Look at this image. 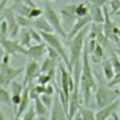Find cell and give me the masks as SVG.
Segmentation results:
<instances>
[{
    "instance_id": "6da1fadb",
    "label": "cell",
    "mask_w": 120,
    "mask_h": 120,
    "mask_svg": "<svg viewBox=\"0 0 120 120\" xmlns=\"http://www.w3.org/2000/svg\"><path fill=\"white\" fill-rule=\"evenodd\" d=\"M80 86L82 96V100L87 107L92 106L93 94L97 86V82L94 77V72L90 64L89 52L87 50L86 44H84L82 54V64L80 71Z\"/></svg>"
},
{
    "instance_id": "7a4b0ae2",
    "label": "cell",
    "mask_w": 120,
    "mask_h": 120,
    "mask_svg": "<svg viewBox=\"0 0 120 120\" xmlns=\"http://www.w3.org/2000/svg\"><path fill=\"white\" fill-rule=\"evenodd\" d=\"M97 79L98 82L94 91V99L95 105L98 109L118 98L120 92L118 89H114L113 87L109 86L108 83H105L98 75H97Z\"/></svg>"
},
{
    "instance_id": "3957f363",
    "label": "cell",
    "mask_w": 120,
    "mask_h": 120,
    "mask_svg": "<svg viewBox=\"0 0 120 120\" xmlns=\"http://www.w3.org/2000/svg\"><path fill=\"white\" fill-rule=\"evenodd\" d=\"M87 34V29L84 27L80 32H78L74 37L69 38L68 48H69V55H68V69L70 71L72 70L73 66L82 61V54L84 47V39Z\"/></svg>"
},
{
    "instance_id": "277c9868",
    "label": "cell",
    "mask_w": 120,
    "mask_h": 120,
    "mask_svg": "<svg viewBox=\"0 0 120 120\" xmlns=\"http://www.w3.org/2000/svg\"><path fill=\"white\" fill-rule=\"evenodd\" d=\"M58 67L60 73V90L58 91V97L61 99L62 103L67 108V112H68L69 94L73 88V78L68 68H66V67L62 64H59Z\"/></svg>"
},
{
    "instance_id": "5b68a950",
    "label": "cell",
    "mask_w": 120,
    "mask_h": 120,
    "mask_svg": "<svg viewBox=\"0 0 120 120\" xmlns=\"http://www.w3.org/2000/svg\"><path fill=\"white\" fill-rule=\"evenodd\" d=\"M43 14L46 20L52 25L53 32H55L62 38H67V31L63 26L61 17L58 15L57 11L52 8V6L49 3V1H44Z\"/></svg>"
},
{
    "instance_id": "8992f818",
    "label": "cell",
    "mask_w": 120,
    "mask_h": 120,
    "mask_svg": "<svg viewBox=\"0 0 120 120\" xmlns=\"http://www.w3.org/2000/svg\"><path fill=\"white\" fill-rule=\"evenodd\" d=\"M103 13H104V20L102 22V32L106 38L109 41L118 43L120 39V27L112 21L111 13L109 12L108 8L103 6Z\"/></svg>"
},
{
    "instance_id": "52a82bcc",
    "label": "cell",
    "mask_w": 120,
    "mask_h": 120,
    "mask_svg": "<svg viewBox=\"0 0 120 120\" xmlns=\"http://www.w3.org/2000/svg\"><path fill=\"white\" fill-rule=\"evenodd\" d=\"M42 38V40L51 48L54 49L61 56V59L64 61L66 67L68 68V53L67 52V50L65 49L61 39H60V36L58 34H55L53 32H49V33H42L39 32Z\"/></svg>"
},
{
    "instance_id": "ba28073f",
    "label": "cell",
    "mask_w": 120,
    "mask_h": 120,
    "mask_svg": "<svg viewBox=\"0 0 120 120\" xmlns=\"http://www.w3.org/2000/svg\"><path fill=\"white\" fill-rule=\"evenodd\" d=\"M24 67H12L9 64H1L0 66V85L8 86L19 75L23 72Z\"/></svg>"
},
{
    "instance_id": "9c48e42d",
    "label": "cell",
    "mask_w": 120,
    "mask_h": 120,
    "mask_svg": "<svg viewBox=\"0 0 120 120\" xmlns=\"http://www.w3.org/2000/svg\"><path fill=\"white\" fill-rule=\"evenodd\" d=\"M3 15V18L8 23V37L9 38H16L20 31V26L18 25L15 18V12L11 8V7H5L0 15Z\"/></svg>"
},
{
    "instance_id": "30bf717a",
    "label": "cell",
    "mask_w": 120,
    "mask_h": 120,
    "mask_svg": "<svg viewBox=\"0 0 120 120\" xmlns=\"http://www.w3.org/2000/svg\"><path fill=\"white\" fill-rule=\"evenodd\" d=\"M75 7H76V4H67L61 7V9H60L61 21L66 31H68L70 28L74 21L77 19V16L75 13Z\"/></svg>"
},
{
    "instance_id": "8fae6325",
    "label": "cell",
    "mask_w": 120,
    "mask_h": 120,
    "mask_svg": "<svg viewBox=\"0 0 120 120\" xmlns=\"http://www.w3.org/2000/svg\"><path fill=\"white\" fill-rule=\"evenodd\" d=\"M0 44L5 50V52L10 54V55H16L18 53H22L24 52L25 47H23L19 39H16L15 38H0Z\"/></svg>"
},
{
    "instance_id": "7c38bea8",
    "label": "cell",
    "mask_w": 120,
    "mask_h": 120,
    "mask_svg": "<svg viewBox=\"0 0 120 120\" xmlns=\"http://www.w3.org/2000/svg\"><path fill=\"white\" fill-rule=\"evenodd\" d=\"M24 75L22 79V84L23 86L32 83V82L37 78V76L39 74V64L37 60L30 59L23 69Z\"/></svg>"
},
{
    "instance_id": "4fadbf2b",
    "label": "cell",
    "mask_w": 120,
    "mask_h": 120,
    "mask_svg": "<svg viewBox=\"0 0 120 120\" xmlns=\"http://www.w3.org/2000/svg\"><path fill=\"white\" fill-rule=\"evenodd\" d=\"M46 47H47L46 43L42 42V41L38 42V43H34V44L29 45L28 47H25L23 54L30 59H34V60L38 61L46 53Z\"/></svg>"
},
{
    "instance_id": "5bb4252c",
    "label": "cell",
    "mask_w": 120,
    "mask_h": 120,
    "mask_svg": "<svg viewBox=\"0 0 120 120\" xmlns=\"http://www.w3.org/2000/svg\"><path fill=\"white\" fill-rule=\"evenodd\" d=\"M120 105V98H116L112 102L98 108V110L95 112V119L96 120H105L107 118H110L111 115L115 112L116 109Z\"/></svg>"
},
{
    "instance_id": "9a60e30c",
    "label": "cell",
    "mask_w": 120,
    "mask_h": 120,
    "mask_svg": "<svg viewBox=\"0 0 120 120\" xmlns=\"http://www.w3.org/2000/svg\"><path fill=\"white\" fill-rule=\"evenodd\" d=\"M49 118L52 119V120H54V119H68L66 108L63 105L62 101L60 100L59 97H56L52 100V104L51 106Z\"/></svg>"
},
{
    "instance_id": "2e32d148",
    "label": "cell",
    "mask_w": 120,
    "mask_h": 120,
    "mask_svg": "<svg viewBox=\"0 0 120 120\" xmlns=\"http://www.w3.org/2000/svg\"><path fill=\"white\" fill-rule=\"evenodd\" d=\"M92 22L90 15H86L83 17H78L74 22L72 23V25L70 26V28L67 31V38L69 39L72 37H74L78 32H80L82 29H83L84 27H86L88 24H90Z\"/></svg>"
},
{
    "instance_id": "e0dca14e",
    "label": "cell",
    "mask_w": 120,
    "mask_h": 120,
    "mask_svg": "<svg viewBox=\"0 0 120 120\" xmlns=\"http://www.w3.org/2000/svg\"><path fill=\"white\" fill-rule=\"evenodd\" d=\"M10 90H11V95H10V101H11V105L13 106V108L15 109V112H16V109L21 101V98H22V90H23V84L22 82H17L15 80H13L10 83Z\"/></svg>"
},
{
    "instance_id": "ac0fdd59",
    "label": "cell",
    "mask_w": 120,
    "mask_h": 120,
    "mask_svg": "<svg viewBox=\"0 0 120 120\" xmlns=\"http://www.w3.org/2000/svg\"><path fill=\"white\" fill-rule=\"evenodd\" d=\"M30 84H27L23 87V90H22V98H21V101L16 109V112H15V118L16 119H19L21 118L22 114L25 112V110L28 108L29 106V103H30V97H29V88H30Z\"/></svg>"
},
{
    "instance_id": "d6986e66",
    "label": "cell",
    "mask_w": 120,
    "mask_h": 120,
    "mask_svg": "<svg viewBox=\"0 0 120 120\" xmlns=\"http://www.w3.org/2000/svg\"><path fill=\"white\" fill-rule=\"evenodd\" d=\"M32 27L37 29L38 32H42V33L53 32L52 25L49 23V22L46 20V18L41 17V16L37 19H34L32 21Z\"/></svg>"
},
{
    "instance_id": "ffe728a7",
    "label": "cell",
    "mask_w": 120,
    "mask_h": 120,
    "mask_svg": "<svg viewBox=\"0 0 120 120\" xmlns=\"http://www.w3.org/2000/svg\"><path fill=\"white\" fill-rule=\"evenodd\" d=\"M34 109H35V112H36V118L38 119H47L49 118V108H47L43 103L42 101L40 100L39 97L35 98L34 100Z\"/></svg>"
},
{
    "instance_id": "44dd1931",
    "label": "cell",
    "mask_w": 120,
    "mask_h": 120,
    "mask_svg": "<svg viewBox=\"0 0 120 120\" xmlns=\"http://www.w3.org/2000/svg\"><path fill=\"white\" fill-rule=\"evenodd\" d=\"M89 15L91 17L92 22H98V23H102L103 22L104 13H103V8L100 6L91 4L90 8H89Z\"/></svg>"
},
{
    "instance_id": "7402d4cb",
    "label": "cell",
    "mask_w": 120,
    "mask_h": 120,
    "mask_svg": "<svg viewBox=\"0 0 120 120\" xmlns=\"http://www.w3.org/2000/svg\"><path fill=\"white\" fill-rule=\"evenodd\" d=\"M89 56H90V59H92L93 62H95V63L99 62L104 56L103 45H101L100 43H98L97 41L96 44H95L94 49L89 52Z\"/></svg>"
},
{
    "instance_id": "603a6c76",
    "label": "cell",
    "mask_w": 120,
    "mask_h": 120,
    "mask_svg": "<svg viewBox=\"0 0 120 120\" xmlns=\"http://www.w3.org/2000/svg\"><path fill=\"white\" fill-rule=\"evenodd\" d=\"M55 77V68L51 69L49 71L46 72H39V74L37 76V82L38 83H41V84H47L52 82L54 80Z\"/></svg>"
},
{
    "instance_id": "cb8c5ba5",
    "label": "cell",
    "mask_w": 120,
    "mask_h": 120,
    "mask_svg": "<svg viewBox=\"0 0 120 120\" xmlns=\"http://www.w3.org/2000/svg\"><path fill=\"white\" fill-rule=\"evenodd\" d=\"M101 67H102V73H103V76H104L105 80L109 82V81L112 78V76L114 75V73H115V72H114V69H113V68H112V63H111L110 59H105V60L102 62Z\"/></svg>"
},
{
    "instance_id": "d4e9b609",
    "label": "cell",
    "mask_w": 120,
    "mask_h": 120,
    "mask_svg": "<svg viewBox=\"0 0 120 120\" xmlns=\"http://www.w3.org/2000/svg\"><path fill=\"white\" fill-rule=\"evenodd\" d=\"M56 66H57L56 61L52 60L49 56H46L42 60L41 65H39V70H40V72H46V71H49L51 69L56 68Z\"/></svg>"
},
{
    "instance_id": "484cf974",
    "label": "cell",
    "mask_w": 120,
    "mask_h": 120,
    "mask_svg": "<svg viewBox=\"0 0 120 120\" xmlns=\"http://www.w3.org/2000/svg\"><path fill=\"white\" fill-rule=\"evenodd\" d=\"M77 112L80 114L81 119H83V120H93V119H95V112L90 107L80 106Z\"/></svg>"
},
{
    "instance_id": "4316f807",
    "label": "cell",
    "mask_w": 120,
    "mask_h": 120,
    "mask_svg": "<svg viewBox=\"0 0 120 120\" xmlns=\"http://www.w3.org/2000/svg\"><path fill=\"white\" fill-rule=\"evenodd\" d=\"M89 8H90V5L88 3L81 2V3L77 4L75 7V13H76L77 18L88 15L89 14Z\"/></svg>"
},
{
    "instance_id": "83f0119b",
    "label": "cell",
    "mask_w": 120,
    "mask_h": 120,
    "mask_svg": "<svg viewBox=\"0 0 120 120\" xmlns=\"http://www.w3.org/2000/svg\"><path fill=\"white\" fill-rule=\"evenodd\" d=\"M28 28H22V30L20 32V39H19V41L23 47H28L29 45L32 44V39H31Z\"/></svg>"
},
{
    "instance_id": "f1b7e54d",
    "label": "cell",
    "mask_w": 120,
    "mask_h": 120,
    "mask_svg": "<svg viewBox=\"0 0 120 120\" xmlns=\"http://www.w3.org/2000/svg\"><path fill=\"white\" fill-rule=\"evenodd\" d=\"M100 33H102V23H98V22H91V24H90V27H89L88 38L96 39L97 37Z\"/></svg>"
},
{
    "instance_id": "f546056e",
    "label": "cell",
    "mask_w": 120,
    "mask_h": 120,
    "mask_svg": "<svg viewBox=\"0 0 120 120\" xmlns=\"http://www.w3.org/2000/svg\"><path fill=\"white\" fill-rule=\"evenodd\" d=\"M15 18H16V22L18 23V25L21 28H28L32 26V21L30 18L23 16V15H20V14H16L15 13Z\"/></svg>"
},
{
    "instance_id": "4dcf8cb0",
    "label": "cell",
    "mask_w": 120,
    "mask_h": 120,
    "mask_svg": "<svg viewBox=\"0 0 120 120\" xmlns=\"http://www.w3.org/2000/svg\"><path fill=\"white\" fill-rule=\"evenodd\" d=\"M0 103L5 104L9 107L11 106L10 93L6 88V86H1V85H0Z\"/></svg>"
},
{
    "instance_id": "1f68e13d",
    "label": "cell",
    "mask_w": 120,
    "mask_h": 120,
    "mask_svg": "<svg viewBox=\"0 0 120 120\" xmlns=\"http://www.w3.org/2000/svg\"><path fill=\"white\" fill-rule=\"evenodd\" d=\"M36 116L37 115H36V112L34 109V105H31V106H28V108L25 110V112L22 114L21 118L26 119V120H32V119H35Z\"/></svg>"
},
{
    "instance_id": "d6a6232c",
    "label": "cell",
    "mask_w": 120,
    "mask_h": 120,
    "mask_svg": "<svg viewBox=\"0 0 120 120\" xmlns=\"http://www.w3.org/2000/svg\"><path fill=\"white\" fill-rule=\"evenodd\" d=\"M42 14H43V9L41 8L34 6V7H31L30 8V11L28 13V18H30L31 20H34L40 17Z\"/></svg>"
},
{
    "instance_id": "836d02e7",
    "label": "cell",
    "mask_w": 120,
    "mask_h": 120,
    "mask_svg": "<svg viewBox=\"0 0 120 120\" xmlns=\"http://www.w3.org/2000/svg\"><path fill=\"white\" fill-rule=\"evenodd\" d=\"M29 30V34H30V37H31V39H32V42L34 43H38V42H41L42 41V38H41V35L40 33L35 29L34 27H29L28 28Z\"/></svg>"
},
{
    "instance_id": "e575fe53",
    "label": "cell",
    "mask_w": 120,
    "mask_h": 120,
    "mask_svg": "<svg viewBox=\"0 0 120 120\" xmlns=\"http://www.w3.org/2000/svg\"><path fill=\"white\" fill-rule=\"evenodd\" d=\"M47 45V44H46ZM46 53H47V56H49L50 58H52V60H54V61H56L57 63L60 61V60H62L61 59V56H60V54L54 50V49H52V48H51L50 46H48L47 45V47H46Z\"/></svg>"
},
{
    "instance_id": "d590c367",
    "label": "cell",
    "mask_w": 120,
    "mask_h": 120,
    "mask_svg": "<svg viewBox=\"0 0 120 120\" xmlns=\"http://www.w3.org/2000/svg\"><path fill=\"white\" fill-rule=\"evenodd\" d=\"M111 63H112V66L114 69V72H117L120 70V58L118 57V55L115 53V52H112L111 54V57L109 58Z\"/></svg>"
},
{
    "instance_id": "8d00e7d4",
    "label": "cell",
    "mask_w": 120,
    "mask_h": 120,
    "mask_svg": "<svg viewBox=\"0 0 120 120\" xmlns=\"http://www.w3.org/2000/svg\"><path fill=\"white\" fill-rule=\"evenodd\" d=\"M109 5L111 8V14H118L120 12V0H109Z\"/></svg>"
},
{
    "instance_id": "74e56055",
    "label": "cell",
    "mask_w": 120,
    "mask_h": 120,
    "mask_svg": "<svg viewBox=\"0 0 120 120\" xmlns=\"http://www.w3.org/2000/svg\"><path fill=\"white\" fill-rule=\"evenodd\" d=\"M8 37V26L4 18H1L0 21V38Z\"/></svg>"
},
{
    "instance_id": "f35d334b",
    "label": "cell",
    "mask_w": 120,
    "mask_h": 120,
    "mask_svg": "<svg viewBox=\"0 0 120 120\" xmlns=\"http://www.w3.org/2000/svg\"><path fill=\"white\" fill-rule=\"evenodd\" d=\"M39 98L40 100L42 101V103L47 107V108H51L52 104V100H53V98L52 95H48V94H41L39 96Z\"/></svg>"
},
{
    "instance_id": "ab89813d",
    "label": "cell",
    "mask_w": 120,
    "mask_h": 120,
    "mask_svg": "<svg viewBox=\"0 0 120 120\" xmlns=\"http://www.w3.org/2000/svg\"><path fill=\"white\" fill-rule=\"evenodd\" d=\"M119 84H120V70L115 72L114 75L112 76V78L108 82V85L111 87H114V86L119 85Z\"/></svg>"
},
{
    "instance_id": "60d3db41",
    "label": "cell",
    "mask_w": 120,
    "mask_h": 120,
    "mask_svg": "<svg viewBox=\"0 0 120 120\" xmlns=\"http://www.w3.org/2000/svg\"><path fill=\"white\" fill-rule=\"evenodd\" d=\"M43 94H48V95H53L54 94V88L51 83H47L45 84V88H44V93Z\"/></svg>"
},
{
    "instance_id": "b9f144b4",
    "label": "cell",
    "mask_w": 120,
    "mask_h": 120,
    "mask_svg": "<svg viewBox=\"0 0 120 120\" xmlns=\"http://www.w3.org/2000/svg\"><path fill=\"white\" fill-rule=\"evenodd\" d=\"M91 4H94V5H97V6H100V7H103L106 3L109 2V0H89Z\"/></svg>"
},
{
    "instance_id": "7bdbcfd3",
    "label": "cell",
    "mask_w": 120,
    "mask_h": 120,
    "mask_svg": "<svg viewBox=\"0 0 120 120\" xmlns=\"http://www.w3.org/2000/svg\"><path fill=\"white\" fill-rule=\"evenodd\" d=\"M8 2V0H1L0 1V13L2 11V9L7 6V3Z\"/></svg>"
},
{
    "instance_id": "ee69618b",
    "label": "cell",
    "mask_w": 120,
    "mask_h": 120,
    "mask_svg": "<svg viewBox=\"0 0 120 120\" xmlns=\"http://www.w3.org/2000/svg\"><path fill=\"white\" fill-rule=\"evenodd\" d=\"M18 1H22V2H23V3H25L26 5L31 6V7H34V6H35L34 0H18Z\"/></svg>"
},
{
    "instance_id": "f6af8a7d",
    "label": "cell",
    "mask_w": 120,
    "mask_h": 120,
    "mask_svg": "<svg viewBox=\"0 0 120 120\" xmlns=\"http://www.w3.org/2000/svg\"><path fill=\"white\" fill-rule=\"evenodd\" d=\"M4 53H5V50H4V48L2 47V45L0 44V61H1V59H2V57H3V55H4Z\"/></svg>"
},
{
    "instance_id": "bcb514c9",
    "label": "cell",
    "mask_w": 120,
    "mask_h": 120,
    "mask_svg": "<svg viewBox=\"0 0 120 120\" xmlns=\"http://www.w3.org/2000/svg\"><path fill=\"white\" fill-rule=\"evenodd\" d=\"M6 117H5V115H4V112H3V111L1 110V108H0V120H4Z\"/></svg>"
},
{
    "instance_id": "7dc6e473",
    "label": "cell",
    "mask_w": 120,
    "mask_h": 120,
    "mask_svg": "<svg viewBox=\"0 0 120 120\" xmlns=\"http://www.w3.org/2000/svg\"><path fill=\"white\" fill-rule=\"evenodd\" d=\"M114 52H115V53L118 55V57L120 58V47H119V48H116V49L114 50Z\"/></svg>"
},
{
    "instance_id": "c3c4849f",
    "label": "cell",
    "mask_w": 120,
    "mask_h": 120,
    "mask_svg": "<svg viewBox=\"0 0 120 120\" xmlns=\"http://www.w3.org/2000/svg\"><path fill=\"white\" fill-rule=\"evenodd\" d=\"M118 119H120V105L118 107Z\"/></svg>"
},
{
    "instance_id": "681fc988",
    "label": "cell",
    "mask_w": 120,
    "mask_h": 120,
    "mask_svg": "<svg viewBox=\"0 0 120 120\" xmlns=\"http://www.w3.org/2000/svg\"><path fill=\"white\" fill-rule=\"evenodd\" d=\"M117 45L120 47V39H119V41H118V43H117Z\"/></svg>"
},
{
    "instance_id": "f907efd6",
    "label": "cell",
    "mask_w": 120,
    "mask_h": 120,
    "mask_svg": "<svg viewBox=\"0 0 120 120\" xmlns=\"http://www.w3.org/2000/svg\"><path fill=\"white\" fill-rule=\"evenodd\" d=\"M43 1H56V0H43Z\"/></svg>"
},
{
    "instance_id": "816d5d0a",
    "label": "cell",
    "mask_w": 120,
    "mask_h": 120,
    "mask_svg": "<svg viewBox=\"0 0 120 120\" xmlns=\"http://www.w3.org/2000/svg\"><path fill=\"white\" fill-rule=\"evenodd\" d=\"M119 92H120V84H119ZM120 96V95H119Z\"/></svg>"
},
{
    "instance_id": "f5cc1de1",
    "label": "cell",
    "mask_w": 120,
    "mask_h": 120,
    "mask_svg": "<svg viewBox=\"0 0 120 120\" xmlns=\"http://www.w3.org/2000/svg\"><path fill=\"white\" fill-rule=\"evenodd\" d=\"M0 21H1V18H0Z\"/></svg>"
}]
</instances>
